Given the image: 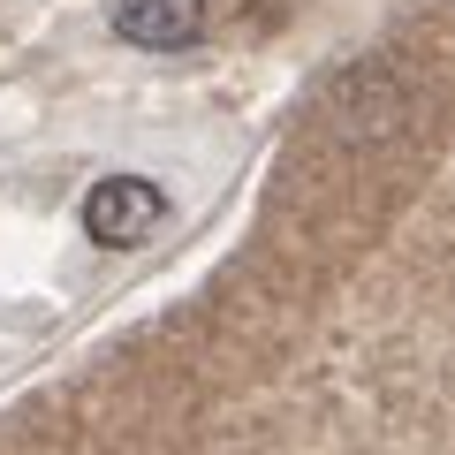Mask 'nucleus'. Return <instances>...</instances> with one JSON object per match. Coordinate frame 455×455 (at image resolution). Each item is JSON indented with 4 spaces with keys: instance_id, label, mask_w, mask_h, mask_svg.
<instances>
[{
    "instance_id": "nucleus-1",
    "label": "nucleus",
    "mask_w": 455,
    "mask_h": 455,
    "mask_svg": "<svg viewBox=\"0 0 455 455\" xmlns=\"http://www.w3.org/2000/svg\"><path fill=\"white\" fill-rule=\"evenodd\" d=\"M160 220H167V190L145 182V175H107L84 197V235L107 243V251H137Z\"/></svg>"
},
{
    "instance_id": "nucleus-2",
    "label": "nucleus",
    "mask_w": 455,
    "mask_h": 455,
    "mask_svg": "<svg viewBox=\"0 0 455 455\" xmlns=\"http://www.w3.org/2000/svg\"><path fill=\"white\" fill-rule=\"evenodd\" d=\"M114 31L130 38V46L175 53L205 31V0H114Z\"/></svg>"
}]
</instances>
